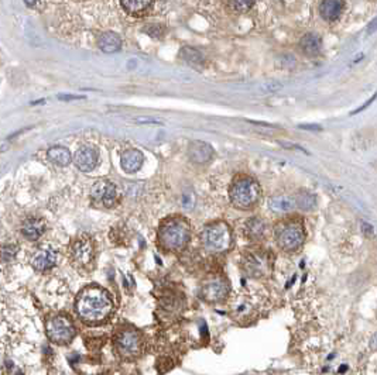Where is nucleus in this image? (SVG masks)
<instances>
[{
    "instance_id": "obj_20",
    "label": "nucleus",
    "mask_w": 377,
    "mask_h": 375,
    "mask_svg": "<svg viewBox=\"0 0 377 375\" xmlns=\"http://www.w3.org/2000/svg\"><path fill=\"white\" fill-rule=\"evenodd\" d=\"M296 199L291 198V196H286V195H281V196H274L269 200V207L275 212V213H287V212H291L294 207H296Z\"/></svg>"
},
{
    "instance_id": "obj_27",
    "label": "nucleus",
    "mask_w": 377,
    "mask_h": 375,
    "mask_svg": "<svg viewBox=\"0 0 377 375\" xmlns=\"http://www.w3.org/2000/svg\"><path fill=\"white\" fill-rule=\"evenodd\" d=\"M229 6L236 12H247L254 6V3L251 0H233L229 1Z\"/></svg>"
},
{
    "instance_id": "obj_29",
    "label": "nucleus",
    "mask_w": 377,
    "mask_h": 375,
    "mask_svg": "<svg viewBox=\"0 0 377 375\" xmlns=\"http://www.w3.org/2000/svg\"><path fill=\"white\" fill-rule=\"evenodd\" d=\"M183 206L185 209H191L194 206V195L192 194H184L183 196Z\"/></svg>"
},
{
    "instance_id": "obj_16",
    "label": "nucleus",
    "mask_w": 377,
    "mask_h": 375,
    "mask_svg": "<svg viewBox=\"0 0 377 375\" xmlns=\"http://www.w3.org/2000/svg\"><path fill=\"white\" fill-rule=\"evenodd\" d=\"M143 161H144V157L138 150H127L122 154L120 164H122V168L125 172L133 174L140 170V167L143 165Z\"/></svg>"
},
{
    "instance_id": "obj_17",
    "label": "nucleus",
    "mask_w": 377,
    "mask_h": 375,
    "mask_svg": "<svg viewBox=\"0 0 377 375\" xmlns=\"http://www.w3.org/2000/svg\"><path fill=\"white\" fill-rule=\"evenodd\" d=\"M345 3L341 0H325L320 6V13L323 20L326 22H335L342 14Z\"/></svg>"
},
{
    "instance_id": "obj_30",
    "label": "nucleus",
    "mask_w": 377,
    "mask_h": 375,
    "mask_svg": "<svg viewBox=\"0 0 377 375\" xmlns=\"http://www.w3.org/2000/svg\"><path fill=\"white\" fill-rule=\"evenodd\" d=\"M376 99H377V92H376V93H373V96H372V98H370V99H369L367 102L363 103V104H362L360 107H357V109H356V110H353V112H352V113H350V114H357V113H360V112H363V110H365V109H367V107H369V106H370L372 103L376 100Z\"/></svg>"
},
{
    "instance_id": "obj_5",
    "label": "nucleus",
    "mask_w": 377,
    "mask_h": 375,
    "mask_svg": "<svg viewBox=\"0 0 377 375\" xmlns=\"http://www.w3.org/2000/svg\"><path fill=\"white\" fill-rule=\"evenodd\" d=\"M47 337L55 344H68L74 340L77 329L68 316L55 315L48 318L46 323Z\"/></svg>"
},
{
    "instance_id": "obj_35",
    "label": "nucleus",
    "mask_w": 377,
    "mask_h": 375,
    "mask_svg": "<svg viewBox=\"0 0 377 375\" xmlns=\"http://www.w3.org/2000/svg\"><path fill=\"white\" fill-rule=\"evenodd\" d=\"M370 347H372L373 350H377V331L373 334V337L370 339Z\"/></svg>"
},
{
    "instance_id": "obj_6",
    "label": "nucleus",
    "mask_w": 377,
    "mask_h": 375,
    "mask_svg": "<svg viewBox=\"0 0 377 375\" xmlns=\"http://www.w3.org/2000/svg\"><path fill=\"white\" fill-rule=\"evenodd\" d=\"M277 244L286 251L298 250L305 240V230L299 222H288L277 230Z\"/></svg>"
},
{
    "instance_id": "obj_14",
    "label": "nucleus",
    "mask_w": 377,
    "mask_h": 375,
    "mask_svg": "<svg viewBox=\"0 0 377 375\" xmlns=\"http://www.w3.org/2000/svg\"><path fill=\"white\" fill-rule=\"evenodd\" d=\"M188 157L195 164H206L214 157V148L205 141H192L188 147Z\"/></svg>"
},
{
    "instance_id": "obj_36",
    "label": "nucleus",
    "mask_w": 377,
    "mask_h": 375,
    "mask_svg": "<svg viewBox=\"0 0 377 375\" xmlns=\"http://www.w3.org/2000/svg\"><path fill=\"white\" fill-rule=\"evenodd\" d=\"M41 103H46V100H44V99H40L38 102H33V103H31V104L34 106V104H41Z\"/></svg>"
},
{
    "instance_id": "obj_12",
    "label": "nucleus",
    "mask_w": 377,
    "mask_h": 375,
    "mask_svg": "<svg viewBox=\"0 0 377 375\" xmlns=\"http://www.w3.org/2000/svg\"><path fill=\"white\" fill-rule=\"evenodd\" d=\"M55 264H57V251L54 250L53 247L43 246L41 249L35 251L33 258H31L33 268L40 271V273H44V271L54 268Z\"/></svg>"
},
{
    "instance_id": "obj_11",
    "label": "nucleus",
    "mask_w": 377,
    "mask_h": 375,
    "mask_svg": "<svg viewBox=\"0 0 377 375\" xmlns=\"http://www.w3.org/2000/svg\"><path fill=\"white\" fill-rule=\"evenodd\" d=\"M92 200L105 207H112L116 202V186L110 181H98L91 188Z\"/></svg>"
},
{
    "instance_id": "obj_13",
    "label": "nucleus",
    "mask_w": 377,
    "mask_h": 375,
    "mask_svg": "<svg viewBox=\"0 0 377 375\" xmlns=\"http://www.w3.org/2000/svg\"><path fill=\"white\" fill-rule=\"evenodd\" d=\"M98 159H99V154H98L96 148L85 146V147H81L75 152L74 162L82 172H89L98 165Z\"/></svg>"
},
{
    "instance_id": "obj_24",
    "label": "nucleus",
    "mask_w": 377,
    "mask_h": 375,
    "mask_svg": "<svg viewBox=\"0 0 377 375\" xmlns=\"http://www.w3.org/2000/svg\"><path fill=\"white\" fill-rule=\"evenodd\" d=\"M296 205L302 210H312L317 206V198L308 191H301L296 196Z\"/></svg>"
},
{
    "instance_id": "obj_1",
    "label": "nucleus",
    "mask_w": 377,
    "mask_h": 375,
    "mask_svg": "<svg viewBox=\"0 0 377 375\" xmlns=\"http://www.w3.org/2000/svg\"><path fill=\"white\" fill-rule=\"evenodd\" d=\"M113 299L99 286H88L77 298L75 309L86 323H101L113 312Z\"/></svg>"
},
{
    "instance_id": "obj_19",
    "label": "nucleus",
    "mask_w": 377,
    "mask_h": 375,
    "mask_svg": "<svg viewBox=\"0 0 377 375\" xmlns=\"http://www.w3.org/2000/svg\"><path fill=\"white\" fill-rule=\"evenodd\" d=\"M299 47L302 50V52L308 57H317L320 54L321 47H322V40L318 34L315 33H309L305 34L301 41H299Z\"/></svg>"
},
{
    "instance_id": "obj_18",
    "label": "nucleus",
    "mask_w": 377,
    "mask_h": 375,
    "mask_svg": "<svg viewBox=\"0 0 377 375\" xmlns=\"http://www.w3.org/2000/svg\"><path fill=\"white\" fill-rule=\"evenodd\" d=\"M98 46H99V48L102 50L103 52H106V54H113V52H117V51L122 48V38L116 34V33L106 31V33H103L102 35H99Z\"/></svg>"
},
{
    "instance_id": "obj_3",
    "label": "nucleus",
    "mask_w": 377,
    "mask_h": 375,
    "mask_svg": "<svg viewBox=\"0 0 377 375\" xmlns=\"http://www.w3.org/2000/svg\"><path fill=\"white\" fill-rule=\"evenodd\" d=\"M260 196L262 188L259 182L250 176H242L235 179L229 191L230 202L238 209H250L259 202Z\"/></svg>"
},
{
    "instance_id": "obj_34",
    "label": "nucleus",
    "mask_w": 377,
    "mask_h": 375,
    "mask_svg": "<svg viewBox=\"0 0 377 375\" xmlns=\"http://www.w3.org/2000/svg\"><path fill=\"white\" fill-rule=\"evenodd\" d=\"M299 128H302V130H309V131H321V130H322V127L317 125H299Z\"/></svg>"
},
{
    "instance_id": "obj_28",
    "label": "nucleus",
    "mask_w": 377,
    "mask_h": 375,
    "mask_svg": "<svg viewBox=\"0 0 377 375\" xmlns=\"http://www.w3.org/2000/svg\"><path fill=\"white\" fill-rule=\"evenodd\" d=\"M360 227H362V233L365 234L366 237H373V234H375V228H373V226H372L370 223L362 222Z\"/></svg>"
},
{
    "instance_id": "obj_33",
    "label": "nucleus",
    "mask_w": 377,
    "mask_h": 375,
    "mask_svg": "<svg viewBox=\"0 0 377 375\" xmlns=\"http://www.w3.org/2000/svg\"><path fill=\"white\" fill-rule=\"evenodd\" d=\"M377 31V17H375L370 23L367 24V28H366V33L369 35H372L373 33Z\"/></svg>"
},
{
    "instance_id": "obj_26",
    "label": "nucleus",
    "mask_w": 377,
    "mask_h": 375,
    "mask_svg": "<svg viewBox=\"0 0 377 375\" xmlns=\"http://www.w3.org/2000/svg\"><path fill=\"white\" fill-rule=\"evenodd\" d=\"M19 249L16 246H3L0 247V261L9 262L16 258Z\"/></svg>"
},
{
    "instance_id": "obj_15",
    "label": "nucleus",
    "mask_w": 377,
    "mask_h": 375,
    "mask_svg": "<svg viewBox=\"0 0 377 375\" xmlns=\"http://www.w3.org/2000/svg\"><path fill=\"white\" fill-rule=\"evenodd\" d=\"M44 231H46V222L38 217H30V219L24 220L23 226H22L23 236L31 241L40 239L44 234Z\"/></svg>"
},
{
    "instance_id": "obj_8",
    "label": "nucleus",
    "mask_w": 377,
    "mask_h": 375,
    "mask_svg": "<svg viewBox=\"0 0 377 375\" xmlns=\"http://www.w3.org/2000/svg\"><path fill=\"white\" fill-rule=\"evenodd\" d=\"M71 260L78 270L89 271L95 261V247L92 239L82 236L77 240L71 249Z\"/></svg>"
},
{
    "instance_id": "obj_25",
    "label": "nucleus",
    "mask_w": 377,
    "mask_h": 375,
    "mask_svg": "<svg viewBox=\"0 0 377 375\" xmlns=\"http://www.w3.org/2000/svg\"><path fill=\"white\" fill-rule=\"evenodd\" d=\"M181 57L192 65H202L204 64V55L201 51L195 50L192 47H184L181 50Z\"/></svg>"
},
{
    "instance_id": "obj_23",
    "label": "nucleus",
    "mask_w": 377,
    "mask_h": 375,
    "mask_svg": "<svg viewBox=\"0 0 377 375\" xmlns=\"http://www.w3.org/2000/svg\"><path fill=\"white\" fill-rule=\"evenodd\" d=\"M47 155L54 164H57L59 167H67L71 162V152H69L68 148L65 147H58L57 146V147L50 148Z\"/></svg>"
},
{
    "instance_id": "obj_7",
    "label": "nucleus",
    "mask_w": 377,
    "mask_h": 375,
    "mask_svg": "<svg viewBox=\"0 0 377 375\" xmlns=\"http://www.w3.org/2000/svg\"><path fill=\"white\" fill-rule=\"evenodd\" d=\"M113 343L117 354L125 358L136 357L141 351V336L135 329L119 330L114 336Z\"/></svg>"
},
{
    "instance_id": "obj_10",
    "label": "nucleus",
    "mask_w": 377,
    "mask_h": 375,
    "mask_svg": "<svg viewBox=\"0 0 377 375\" xmlns=\"http://www.w3.org/2000/svg\"><path fill=\"white\" fill-rule=\"evenodd\" d=\"M229 291V284L223 278H212L202 285L201 298L209 303H217L228 298Z\"/></svg>"
},
{
    "instance_id": "obj_32",
    "label": "nucleus",
    "mask_w": 377,
    "mask_h": 375,
    "mask_svg": "<svg viewBox=\"0 0 377 375\" xmlns=\"http://www.w3.org/2000/svg\"><path fill=\"white\" fill-rule=\"evenodd\" d=\"M59 100H80V99H85V96H80V95H58Z\"/></svg>"
},
{
    "instance_id": "obj_22",
    "label": "nucleus",
    "mask_w": 377,
    "mask_h": 375,
    "mask_svg": "<svg viewBox=\"0 0 377 375\" xmlns=\"http://www.w3.org/2000/svg\"><path fill=\"white\" fill-rule=\"evenodd\" d=\"M264 231H266V223L262 219L253 217V219H249L246 222L244 233H246L247 237H250V239H262Z\"/></svg>"
},
{
    "instance_id": "obj_4",
    "label": "nucleus",
    "mask_w": 377,
    "mask_h": 375,
    "mask_svg": "<svg viewBox=\"0 0 377 375\" xmlns=\"http://www.w3.org/2000/svg\"><path fill=\"white\" fill-rule=\"evenodd\" d=\"M202 244L209 252H223L232 244V231L226 223L216 222L208 225L201 234Z\"/></svg>"
},
{
    "instance_id": "obj_31",
    "label": "nucleus",
    "mask_w": 377,
    "mask_h": 375,
    "mask_svg": "<svg viewBox=\"0 0 377 375\" xmlns=\"http://www.w3.org/2000/svg\"><path fill=\"white\" fill-rule=\"evenodd\" d=\"M146 30V33L149 35H151V37H161V27H159V25H149V27H146L144 28Z\"/></svg>"
},
{
    "instance_id": "obj_21",
    "label": "nucleus",
    "mask_w": 377,
    "mask_h": 375,
    "mask_svg": "<svg viewBox=\"0 0 377 375\" xmlns=\"http://www.w3.org/2000/svg\"><path fill=\"white\" fill-rule=\"evenodd\" d=\"M120 6L126 12L133 14V16H141V14L149 12L154 6V3L149 1V0H122Z\"/></svg>"
},
{
    "instance_id": "obj_9",
    "label": "nucleus",
    "mask_w": 377,
    "mask_h": 375,
    "mask_svg": "<svg viewBox=\"0 0 377 375\" xmlns=\"http://www.w3.org/2000/svg\"><path fill=\"white\" fill-rule=\"evenodd\" d=\"M242 265H243V270L246 271V274L250 276H254V278L264 276L271 268L270 257L264 251H250V252L244 254V257L242 260Z\"/></svg>"
},
{
    "instance_id": "obj_2",
    "label": "nucleus",
    "mask_w": 377,
    "mask_h": 375,
    "mask_svg": "<svg viewBox=\"0 0 377 375\" xmlns=\"http://www.w3.org/2000/svg\"><path fill=\"white\" fill-rule=\"evenodd\" d=\"M191 237V227L181 217H174L161 225L159 230V243L165 250L177 251L184 249Z\"/></svg>"
}]
</instances>
